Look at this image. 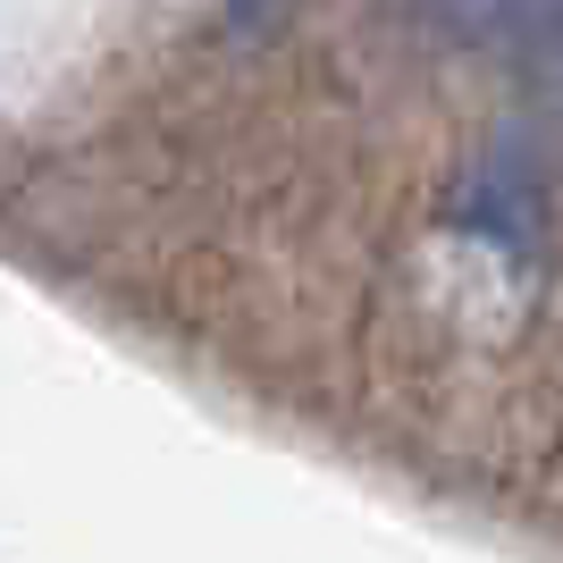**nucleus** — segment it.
Returning a JSON list of instances; mask_svg holds the SVG:
<instances>
[{
	"mask_svg": "<svg viewBox=\"0 0 563 563\" xmlns=\"http://www.w3.org/2000/svg\"><path fill=\"white\" fill-rule=\"evenodd\" d=\"M454 228L496 235V244H539L547 228V186L521 152H479L454 186Z\"/></svg>",
	"mask_w": 563,
	"mask_h": 563,
	"instance_id": "f257e3e1",
	"label": "nucleus"
},
{
	"mask_svg": "<svg viewBox=\"0 0 563 563\" xmlns=\"http://www.w3.org/2000/svg\"><path fill=\"white\" fill-rule=\"evenodd\" d=\"M396 9L454 51H514L530 34H563V0H396Z\"/></svg>",
	"mask_w": 563,
	"mask_h": 563,
	"instance_id": "f03ea898",
	"label": "nucleus"
}]
</instances>
